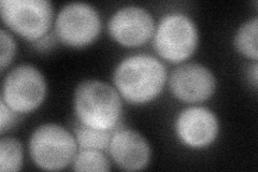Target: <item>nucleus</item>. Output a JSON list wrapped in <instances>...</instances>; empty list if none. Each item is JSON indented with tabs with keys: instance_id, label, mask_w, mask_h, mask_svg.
<instances>
[{
	"instance_id": "obj_13",
	"label": "nucleus",
	"mask_w": 258,
	"mask_h": 172,
	"mask_svg": "<svg viewBox=\"0 0 258 172\" xmlns=\"http://www.w3.org/2000/svg\"><path fill=\"white\" fill-rule=\"evenodd\" d=\"M23 165V146L12 137L3 138L0 141V170L14 172L21 170Z\"/></svg>"
},
{
	"instance_id": "obj_8",
	"label": "nucleus",
	"mask_w": 258,
	"mask_h": 172,
	"mask_svg": "<svg viewBox=\"0 0 258 172\" xmlns=\"http://www.w3.org/2000/svg\"><path fill=\"white\" fill-rule=\"evenodd\" d=\"M111 37L119 44L140 46L154 35L155 22L149 11L141 7L120 8L111 16L108 24Z\"/></svg>"
},
{
	"instance_id": "obj_9",
	"label": "nucleus",
	"mask_w": 258,
	"mask_h": 172,
	"mask_svg": "<svg viewBox=\"0 0 258 172\" xmlns=\"http://www.w3.org/2000/svg\"><path fill=\"white\" fill-rule=\"evenodd\" d=\"M173 96L184 102H201L209 99L215 91L216 80L204 65L188 63L173 70L169 79Z\"/></svg>"
},
{
	"instance_id": "obj_10",
	"label": "nucleus",
	"mask_w": 258,
	"mask_h": 172,
	"mask_svg": "<svg viewBox=\"0 0 258 172\" xmlns=\"http://www.w3.org/2000/svg\"><path fill=\"white\" fill-rule=\"evenodd\" d=\"M175 132L185 145L201 149L216 139L219 121L211 110L204 106H190L179 114L175 122Z\"/></svg>"
},
{
	"instance_id": "obj_2",
	"label": "nucleus",
	"mask_w": 258,
	"mask_h": 172,
	"mask_svg": "<svg viewBox=\"0 0 258 172\" xmlns=\"http://www.w3.org/2000/svg\"><path fill=\"white\" fill-rule=\"evenodd\" d=\"M74 106L80 123L102 130L114 129L123 110L119 93L98 80H87L78 85Z\"/></svg>"
},
{
	"instance_id": "obj_16",
	"label": "nucleus",
	"mask_w": 258,
	"mask_h": 172,
	"mask_svg": "<svg viewBox=\"0 0 258 172\" xmlns=\"http://www.w3.org/2000/svg\"><path fill=\"white\" fill-rule=\"evenodd\" d=\"M0 41H2V57H0V63H2V71H4L13 60L15 55L16 44L10 32H8L6 29H2V32H0Z\"/></svg>"
},
{
	"instance_id": "obj_5",
	"label": "nucleus",
	"mask_w": 258,
	"mask_h": 172,
	"mask_svg": "<svg viewBox=\"0 0 258 172\" xmlns=\"http://www.w3.org/2000/svg\"><path fill=\"white\" fill-rule=\"evenodd\" d=\"M0 11L6 25L28 40L44 37L53 20V7L46 0H3Z\"/></svg>"
},
{
	"instance_id": "obj_1",
	"label": "nucleus",
	"mask_w": 258,
	"mask_h": 172,
	"mask_svg": "<svg viewBox=\"0 0 258 172\" xmlns=\"http://www.w3.org/2000/svg\"><path fill=\"white\" fill-rule=\"evenodd\" d=\"M113 80L117 92L127 101L147 103L163 91L167 69L163 63L151 55H133L118 64Z\"/></svg>"
},
{
	"instance_id": "obj_14",
	"label": "nucleus",
	"mask_w": 258,
	"mask_h": 172,
	"mask_svg": "<svg viewBox=\"0 0 258 172\" xmlns=\"http://www.w3.org/2000/svg\"><path fill=\"white\" fill-rule=\"evenodd\" d=\"M257 32V18H254L252 21H247L244 23L238 29L235 37V45L238 52L248 57V59H253L254 61H256L258 57Z\"/></svg>"
},
{
	"instance_id": "obj_11",
	"label": "nucleus",
	"mask_w": 258,
	"mask_h": 172,
	"mask_svg": "<svg viewBox=\"0 0 258 172\" xmlns=\"http://www.w3.org/2000/svg\"><path fill=\"white\" fill-rule=\"evenodd\" d=\"M109 152L116 165L128 171L145 168L151 159L148 141L133 129L114 130L109 144Z\"/></svg>"
},
{
	"instance_id": "obj_15",
	"label": "nucleus",
	"mask_w": 258,
	"mask_h": 172,
	"mask_svg": "<svg viewBox=\"0 0 258 172\" xmlns=\"http://www.w3.org/2000/svg\"><path fill=\"white\" fill-rule=\"evenodd\" d=\"M76 171H109L110 162L99 150H81L74 159Z\"/></svg>"
},
{
	"instance_id": "obj_17",
	"label": "nucleus",
	"mask_w": 258,
	"mask_h": 172,
	"mask_svg": "<svg viewBox=\"0 0 258 172\" xmlns=\"http://www.w3.org/2000/svg\"><path fill=\"white\" fill-rule=\"evenodd\" d=\"M2 118H0V128H2V134H4L6 130L11 128L16 122V112L10 109L3 100H2Z\"/></svg>"
},
{
	"instance_id": "obj_3",
	"label": "nucleus",
	"mask_w": 258,
	"mask_h": 172,
	"mask_svg": "<svg viewBox=\"0 0 258 172\" xmlns=\"http://www.w3.org/2000/svg\"><path fill=\"white\" fill-rule=\"evenodd\" d=\"M78 150L76 137L57 124L38 127L29 140V154L38 167L57 171L74 161Z\"/></svg>"
},
{
	"instance_id": "obj_12",
	"label": "nucleus",
	"mask_w": 258,
	"mask_h": 172,
	"mask_svg": "<svg viewBox=\"0 0 258 172\" xmlns=\"http://www.w3.org/2000/svg\"><path fill=\"white\" fill-rule=\"evenodd\" d=\"M114 132V130H113ZM112 130L96 129L86 126L82 123H78L75 127L76 140L81 150H106L109 149V144L113 135Z\"/></svg>"
},
{
	"instance_id": "obj_7",
	"label": "nucleus",
	"mask_w": 258,
	"mask_h": 172,
	"mask_svg": "<svg viewBox=\"0 0 258 172\" xmlns=\"http://www.w3.org/2000/svg\"><path fill=\"white\" fill-rule=\"evenodd\" d=\"M101 30L98 11L83 3L64 6L55 21V34L63 44L83 47L92 43Z\"/></svg>"
},
{
	"instance_id": "obj_6",
	"label": "nucleus",
	"mask_w": 258,
	"mask_h": 172,
	"mask_svg": "<svg viewBox=\"0 0 258 172\" xmlns=\"http://www.w3.org/2000/svg\"><path fill=\"white\" fill-rule=\"evenodd\" d=\"M2 95V100L16 113H29L43 102L46 82L36 67L21 65L7 75Z\"/></svg>"
},
{
	"instance_id": "obj_4",
	"label": "nucleus",
	"mask_w": 258,
	"mask_h": 172,
	"mask_svg": "<svg viewBox=\"0 0 258 172\" xmlns=\"http://www.w3.org/2000/svg\"><path fill=\"white\" fill-rule=\"evenodd\" d=\"M198 31L189 16L172 12L161 18L156 28L154 46L160 57L170 63H181L195 52Z\"/></svg>"
}]
</instances>
